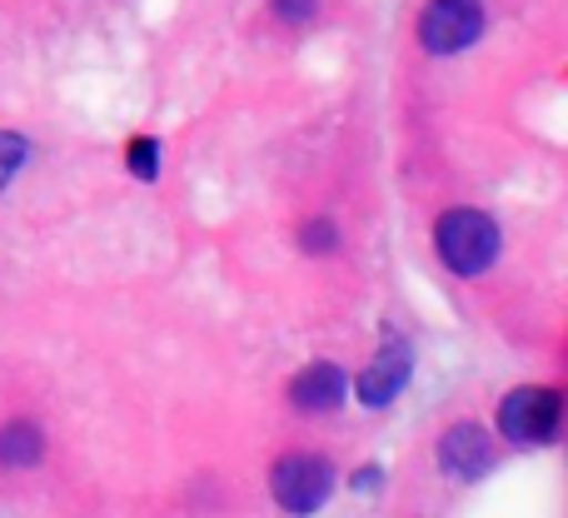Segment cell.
Here are the masks:
<instances>
[{"instance_id": "cell-8", "label": "cell", "mask_w": 568, "mask_h": 518, "mask_svg": "<svg viewBox=\"0 0 568 518\" xmlns=\"http://www.w3.org/2000/svg\"><path fill=\"white\" fill-rule=\"evenodd\" d=\"M40 454H45V444H40V429L36 424H6L0 429V464H36Z\"/></svg>"}, {"instance_id": "cell-9", "label": "cell", "mask_w": 568, "mask_h": 518, "mask_svg": "<svg viewBox=\"0 0 568 518\" xmlns=\"http://www.w3.org/2000/svg\"><path fill=\"white\" fill-rule=\"evenodd\" d=\"M26 160H30L26 135H10V130H0V190H6L10 180L26 170Z\"/></svg>"}, {"instance_id": "cell-6", "label": "cell", "mask_w": 568, "mask_h": 518, "mask_svg": "<svg viewBox=\"0 0 568 518\" xmlns=\"http://www.w3.org/2000/svg\"><path fill=\"white\" fill-rule=\"evenodd\" d=\"M409 374H414L409 344L389 339V344H384V349L369 359V369L359 374V404H364V409H384V404H389L394 394L409 384Z\"/></svg>"}, {"instance_id": "cell-11", "label": "cell", "mask_w": 568, "mask_h": 518, "mask_svg": "<svg viewBox=\"0 0 568 518\" xmlns=\"http://www.w3.org/2000/svg\"><path fill=\"white\" fill-rule=\"evenodd\" d=\"M300 245L310 250V255H324V250H334V245H339V235H334V225H329V220H310V225L300 230Z\"/></svg>"}, {"instance_id": "cell-13", "label": "cell", "mask_w": 568, "mask_h": 518, "mask_svg": "<svg viewBox=\"0 0 568 518\" xmlns=\"http://www.w3.org/2000/svg\"><path fill=\"white\" fill-rule=\"evenodd\" d=\"M354 489H359V494L379 489V469H359V474H354Z\"/></svg>"}, {"instance_id": "cell-1", "label": "cell", "mask_w": 568, "mask_h": 518, "mask_svg": "<svg viewBox=\"0 0 568 518\" xmlns=\"http://www.w3.org/2000/svg\"><path fill=\"white\" fill-rule=\"evenodd\" d=\"M434 250H439L444 270H454L459 280H474L499 260V225L484 210H449L434 225Z\"/></svg>"}, {"instance_id": "cell-7", "label": "cell", "mask_w": 568, "mask_h": 518, "mask_svg": "<svg viewBox=\"0 0 568 518\" xmlns=\"http://www.w3.org/2000/svg\"><path fill=\"white\" fill-rule=\"evenodd\" d=\"M344 369L339 364H310V369H300L294 374V384H290V404L294 409H304V414H334L344 404Z\"/></svg>"}, {"instance_id": "cell-5", "label": "cell", "mask_w": 568, "mask_h": 518, "mask_svg": "<svg viewBox=\"0 0 568 518\" xmlns=\"http://www.w3.org/2000/svg\"><path fill=\"white\" fill-rule=\"evenodd\" d=\"M439 469L459 484H474L494 469V439L479 424H454L439 439Z\"/></svg>"}, {"instance_id": "cell-12", "label": "cell", "mask_w": 568, "mask_h": 518, "mask_svg": "<svg viewBox=\"0 0 568 518\" xmlns=\"http://www.w3.org/2000/svg\"><path fill=\"white\" fill-rule=\"evenodd\" d=\"M275 10L284 20H310L314 10H320V0H275Z\"/></svg>"}, {"instance_id": "cell-10", "label": "cell", "mask_w": 568, "mask_h": 518, "mask_svg": "<svg viewBox=\"0 0 568 518\" xmlns=\"http://www.w3.org/2000/svg\"><path fill=\"white\" fill-rule=\"evenodd\" d=\"M155 160H160V145L150 135H140V140H130L125 145V165H130V175L135 180H155Z\"/></svg>"}, {"instance_id": "cell-3", "label": "cell", "mask_w": 568, "mask_h": 518, "mask_svg": "<svg viewBox=\"0 0 568 518\" xmlns=\"http://www.w3.org/2000/svg\"><path fill=\"white\" fill-rule=\"evenodd\" d=\"M484 35L479 0H429L419 16V45L429 55H459Z\"/></svg>"}, {"instance_id": "cell-2", "label": "cell", "mask_w": 568, "mask_h": 518, "mask_svg": "<svg viewBox=\"0 0 568 518\" xmlns=\"http://www.w3.org/2000/svg\"><path fill=\"white\" fill-rule=\"evenodd\" d=\"M559 419H564V394L539 389V384L514 389L499 404V434L509 444H549L559 434Z\"/></svg>"}, {"instance_id": "cell-4", "label": "cell", "mask_w": 568, "mask_h": 518, "mask_svg": "<svg viewBox=\"0 0 568 518\" xmlns=\"http://www.w3.org/2000/svg\"><path fill=\"white\" fill-rule=\"evenodd\" d=\"M275 499L280 509L290 514H314L324 499H329L334 489V469L329 459H320V454H290V459L275 464Z\"/></svg>"}]
</instances>
